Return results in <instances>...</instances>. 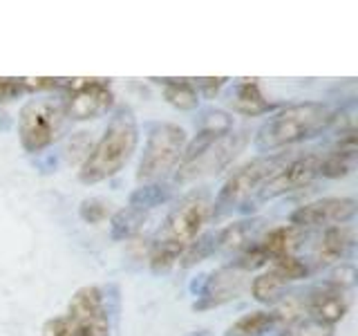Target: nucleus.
Returning a JSON list of instances; mask_svg holds the SVG:
<instances>
[{"mask_svg":"<svg viewBox=\"0 0 358 336\" xmlns=\"http://www.w3.org/2000/svg\"><path fill=\"white\" fill-rule=\"evenodd\" d=\"M139 141V128L134 112L128 106H121L112 115L108 128L92 148L78 171V179L83 184H99L103 179L115 177L128 164Z\"/></svg>","mask_w":358,"mask_h":336,"instance_id":"obj_1","label":"nucleus"},{"mask_svg":"<svg viewBox=\"0 0 358 336\" xmlns=\"http://www.w3.org/2000/svg\"><path fill=\"white\" fill-rule=\"evenodd\" d=\"M334 110L318 101L296 104L280 110L255 134V148L262 153H273L285 146H294L327 130L334 121Z\"/></svg>","mask_w":358,"mask_h":336,"instance_id":"obj_2","label":"nucleus"},{"mask_svg":"<svg viewBox=\"0 0 358 336\" xmlns=\"http://www.w3.org/2000/svg\"><path fill=\"white\" fill-rule=\"evenodd\" d=\"M246 146V132H213L201 128L197 137L186 144L179 160L177 182H193L197 177L217 175L224 171Z\"/></svg>","mask_w":358,"mask_h":336,"instance_id":"obj_3","label":"nucleus"},{"mask_svg":"<svg viewBox=\"0 0 358 336\" xmlns=\"http://www.w3.org/2000/svg\"><path fill=\"white\" fill-rule=\"evenodd\" d=\"M287 160H289L287 153H275V155L257 157V160L238 168L227 179V184L222 186L215 202H213V213L220 216V213L242 209V206L253 209L257 193H260L262 186L278 173V168Z\"/></svg>","mask_w":358,"mask_h":336,"instance_id":"obj_4","label":"nucleus"},{"mask_svg":"<svg viewBox=\"0 0 358 336\" xmlns=\"http://www.w3.org/2000/svg\"><path fill=\"white\" fill-rule=\"evenodd\" d=\"M67 123L63 99H31L20 108L18 137L25 153H41L61 137Z\"/></svg>","mask_w":358,"mask_h":336,"instance_id":"obj_5","label":"nucleus"},{"mask_svg":"<svg viewBox=\"0 0 358 336\" xmlns=\"http://www.w3.org/2000/svg\"><path fill=\"white\" fill-rule=\"evenodd\" d=\"M186 148V130L175 123H157L150 128L145 148L139 162L137 179L143 184H150L155 179L164 177L168 171L179 164Z\"/></svg>","mask_w":358,"mask_h":336,"instance_id":"obj_6","label":"nucleus"},{"mask_svg":"<svg viewBox=\"0 0 358 336\" xmlns=\"http://www.w3.org/2000/svg\"><path fill=\"white\" fill-rule=\"evenodd\" d=\"M63 104L67 117L74 121L96 119L112 108L115 94H112L110 78L96 76H76L63 81Z\"/></svg>","mask_w":358,"mask_h":336,"instance_id":"obj_7","label":"nucleus"},{"mask_svg":"<svg viewBox=\"0 0 358 336\" xmlns=\"http://www.w3.org/2000/svg\"><path fill=\"white\" fill-rule=\"evenodd\" d=\"M210 216H213V202L204 190L188 193L186 197L179 200L177 206H173L171 213H168L157 240L171 242L186 249V246L199 235L201 227L208 222Z\"/></svg>","mask_w":358,"mask_h":336,"instance_id":"obj_8","label":"nucleus"},{"mask_svg":"<svg viewBox=\"0 0 358 336\" xmlns=\"http://www.w3.org/2000/svg\"><path fill=\"white\" fill-rule=\"evenodd\" d=\"M65 318L72 336H110V316L103 291L94 285L78 287L74 291Z\"/></svg>","mask_w":358,"mask_h":336,"instance_id":"obj_9","label":"nucleus"},{"mask_svg":"<svg viewBox=\"0 0 358 336\" xmlns=\"http://www.w3.org/2000/svg\"><path fill=\"white\" fill-rule=\"evenodd\" d=\"M318 164H320V155L316 153L289 155V160L278 168V173L257 193L255 204H262L266 200H275L285 193H291V190L305 188L318 177Z\"/></svg>","mask_w":358,"mask_h":336,"instance_id":"obj_10","label":"nucleus"},{"mask_svg":"<svg viewBox=\"0 0 358 336\" xmlns=\"http://www.w3.org/2000/svg\"><path fill=\"white\" fill-rule=\"evenodd\" d=\"M354 216H356L354 197H324L296 209L289 220L298 229H313V227H343Z\"/></svg>","mask_w":358,"mask_h":336,"instance_id":"obj_11","label":"nucleus"},{"mask_svg":"<svg viewBox=\"0 0 358 336\" xmlns=\"http://www.w3.org/2000/svg\"><path fill=\"white\" fill-rule=\"evenodd\" d=\"M246 276L249 274L242 272V269H238L235 265L222 267L217 272H213L204 280V287L199 291V300H195L193 309L204 312V309L220 307L224 302L238 298L246 287Z\"/></svg>","mask_w":358,"mask_h":336,"instance_id":"obj_12","label":"nucleus"},{"mask_svg":"<svg viewBox=\"0 0 358 336\" xmlns=\"http://www.w3.org/2000/svg\"><path fill=\"white\" fill-rule=\"evenodd\" d=\"M305 309L311 321L324 325V328H331V325L345 318L347 309H350V296H347V289L343 287L322 283L307 294Z\"/></svg>","mask_w":358,"mask_h":336,"instance_id":"obj_13","label":"nucleus"},{"mask_svg":"<svg viewBox=\"0 0 358 336\" xmlns=\"http://www.w3.org/2000/svg\"><path fill=\"white\" fill-rule=\"evenodd\" d=\"M356 157H358L356 130L350 128L347 132L341 134V139L336 141V146L327 155L320 157L318 175L329 177V179H338V177L350 175L356 168Z\"/></svg>","mask_w":358,"mask_h":336,"instance_id":"obj_14","label":"nucleus"},{"mask_svg":"<svg viewBox=\"0 0 358 336\" xmlns=\"http://www.w3.org/2000/svg\"><path fill=\"white\" fill-rule=\"evenodd\" d=\"M300 238H302V229L294 227V224H287V227H275L268 231L262 240H257V246L266 255V260L271 262L275 258L294 255V251L300 244Z\"/></svg>","mask_w":358,"mask_h":336,"instance_id":"obj_15","label":"nucleus"},{"mask_svg":"<svg viewBox=\"0 0 358 336\" xmlns=\"http://www.w3.org/2000/svg\"><path fill=\"white\" fill-rule=\"evenodd\" d=\"M354 246V231L350 227H329L318 242L316 258L322 265L338 262L352 251Z\"/></svg>","mask_w":358,"mask_h":336,"instance_id":"obj_16","label":"nucleus"},{"mask_svg":"<svg viewBox=\"0 0 358 336\" xmlns=\"http://www.w3.org/2000/svg\"><path fill=\"white\" fill-rule=\"evenodd\" d=\"M231 108L244 117H257V115H264L268 110H273V106L262 97L260 85H257L255 78H244V81L235 88V92L231 94Z\"/></svg>","mask_w":358,"mask_h":336,"instance_id":"obj_17","label":"nucleus"},{"mask_svg":"<svg viewBox=\"0 0 358 336\" xmlns=\"http://www.w3.org/2000/svg\"><path fill=\"white\" fill-rule=\"evenodd\" d=\"M164 88V97L171 106L179 110H195L199 106V94L193 78H152Z\"/></svg>","mask_w":358,"mask_h":336,"instance_id":"obj_18","label":"nucleus"},{"mask_svg":"<svg viewBox=\"0 0 358 336\" xmlns=\"http://www.w3.org/2000/svg\"><path fill=\"white\" fill-rule=\"evenodd\" d=\"M278 323L275 312H251L235 321L224 336H266Z\"/></svg>","mask_w":358,"mask_h":336,"instance_id":"obj_19","label":"nucleus"},{"mask_svg":"<svg viewBox=\"0 0 358 336\" xmlns=\"http://www.w3.org/2000/svg\"><path fill=\"white\" fill-rule=\"evenodd\" d=\"M287 285L289 280L285 278V274H280L275 267H271L268 272L260 274L251 283V296L257 302H266V305L268 302H278Z\"/></svg>","mask_w":358,"mask_h":336,"instance_id":"obj_20","label":"nucleus"},{"mask_svg":"<svg viewBox=\"0 0 358 336\" xmlns=\"http://www.w3.org/2000/svg\"><path fill=\"white\" fill-rule=\"evenodd\" d=\"M145 222V213L139 209L126 206L117 211L110 220V238L112 240H126L132 238L134 233L141 229V224Z\"/></svg>","mask_w":358,"mask_h":336,"instance_id":"obj_21","label":"nucleus"},{"mask_svg":"<svg viewBox=\"0 0 358 336\" xmlns=\"http://www.w3.org/2000/svg\"><path fill=\"white\" fill-rule=\"evenodd\" d=\"M222 246H220V231H210V233H204V235H197V238L190 242L182 258H179V265L182 267H193L201 260H206L208 255H213L215 251H220Z\"/></svg>","mask_w":358,"mask_h":336,"instance_id":"obj_22","label":"nucleus"},{"mask_svg":"<svg viewBox=\"0 0 358 336\" xmlns=\"http://www.w3.org/2000/svg\"><path fill=\"white\" fill-rule=\"evenodd\" d=\"M173 195V188L168 184H159V182H150L141 188H137L134 193L130 195V206L132 209H139V211H150L155 206H162L166 204L168 200Z\"/></svg>","mask_w":358,"mask_h":336,"instance_id":"obj_23","label":"nucleus"},{"mask_svg":"<svg viewBox=\"0 0 358 336\" xmlns=\"http://www.w3.org/2000/svg\"><path fill=\"white\" fill-rule=\"evenodd\" d=\"M184 249L177 244L171 242H162V240H155L152 249H150V269L155 274H164L168 272L175 262H179Z\"/></svg>","mask_w":358,"mask_h":336,"instance_id":"obj_24","label":"nucleus"},{"mask_svg":"<svg viewBox=\"0 0 358 336\" xmlns=\"http://www.w3.org/2000/svg\"><path fill=\"white\" fill-rule=\"evenodd\" d=\"M78 213H81V220L87 222V224H99L103 222L108 216H110V204H106L103 200L99 197H90V200H83L81 206H78Z\"/></svg>","mask_w":358,"mask_h":336,"instance_id":"obj_25","label":"nucleus"},{"mask_svg":"<svg viewBox=\"0 0 358 336\" xmlns=\"http://www.w3.org/2000/svg\"><path fill=\"white\" fill-rule=\"evenodd\" d=\"M25 94V85H22V76H0V104H9L18 97Z\"/></svg>","mask_w":358,"mask_h":336,"instance_id":"obj_26","label":"nucleus"},{"mask_svg":"<svg viewBox=\"0 0 358 336\" xmlns=\"http://www.w3.org/2000/svg\"><path fill=\"white\" fill-rule=\"evenodd\" d=\"M227 81H229L227 76H201V78H193V85L197 90V94L201 92L206 99H213L227 85Z\"/></svg>","mask_w":358,"mask_h":336,"instance_id":"obj_27","label":"nucleus"},{"mask_svg":"<svg viewBox=\"0 0 358 336\" xmlns=\"http://www.w3.org/2000/svg\"><path fill=\"white\" fill-rule=\"evenodd\" d=\"M43 336H72L65 316H54L43 325Z\"/></svg>","mask_w":358,"mask_h":336,"instance_id":"obj_28","label":"nucleus"},{"mask_svg":"<svg viewBox=\"0 0 358 336\" xmlns=\"http://www.w3.org/2000/svg\"><path fill=\"white\" fill-rule=\"evenodd\" d=\"M193 336H206L204 332H197V334H193Z\"/></svg>","mask_w":358,"mask_h":336,"instance_id":"obj_29","label":"nucleus"}]
</instances>
